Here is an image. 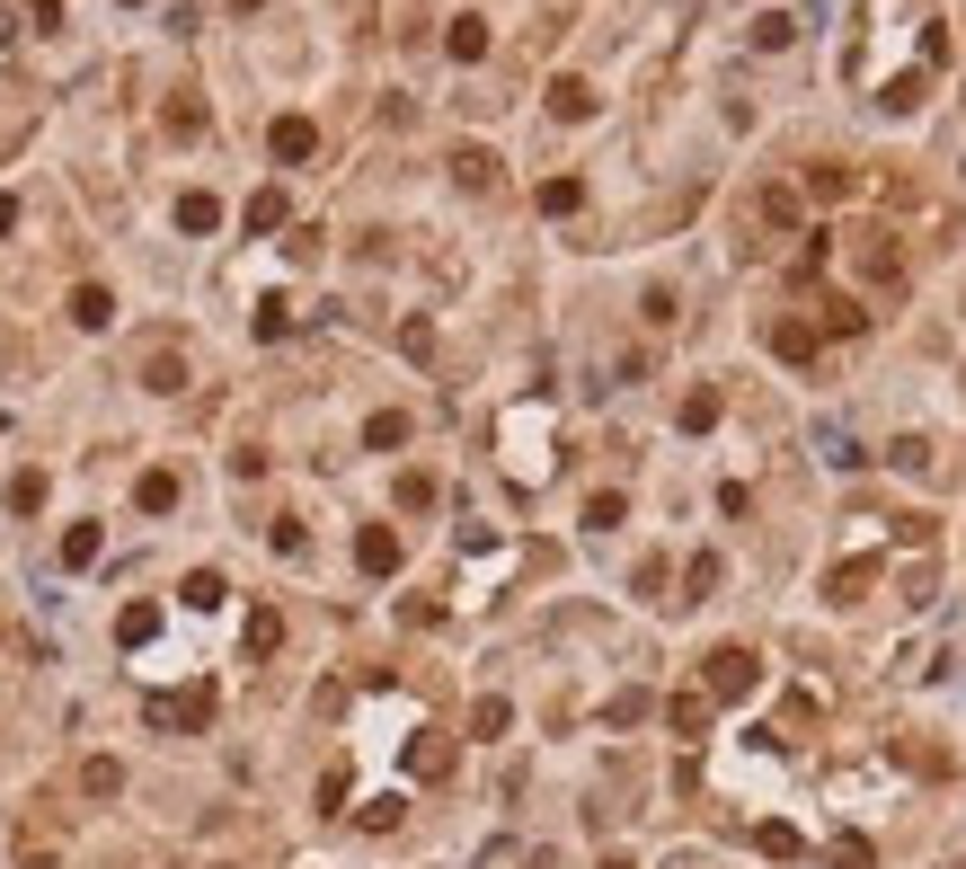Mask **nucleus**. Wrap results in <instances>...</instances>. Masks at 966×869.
<instances>
[{"mask_svg": "<svg viewBox=\"0 0 966 869\" xmlns=\"http://www.w3.org/2000/svg\"><path fill=\"white\" fill-rule=\"evenodd\" d=\"M763 692V656L753 648H710V701H753Z\"/></svg>", "mask_w": 966, "mask_h": 869, "instance_id": "nucleus-1", "label": "nucleus"}, {"mask_svg": "<svg viewBox=\"0 0 966 869\" xmlns=\"http://www.w3.org/2000/svg\"><path fill=\"white\" fill-rule=\"evenodd\" d=\"M214 719V684H195V692H160L152 701V727H204Z\"/></svg>", "mask_w": 966, "mask_h": 869, "instance_id": "nucleus-2", "label": "nucleus"}, {"mask_svg": "<svg viewBox=\"0 0 966 869\" xmlns=\"http://www.w3.org/2000/svg\"><path fill=\"white\" fill-rule=\"evenodd\" d=\"M266 152L285 160V169L311 160V152H319V124H311V116H275V124H266Z\"/></svg>", "mask_w": 966, "mask_h": 869, "instance_id": "nucleus-3", "label": "nucleus"}, {"mask_svg": "<svg viewBox=\"0 0 966 869\" xmlns=\"http://www.w3.org/2000/svg\"><path fill=\"white\" fill-rule=\"evenodd\" d=\"M355 568H364V577H390V568H399V532H390V523H364V532H355Z\"/></svg>", "mask_w": 966, "mask_h": 869, "instance_id": "nucleus-4", "label": "nucleus"}, {"mask_svg": "<svg viewBox=\"0 0 966 869\" xmlns=\"http://www.w3.org/2000/svg\"><path fill=\"white\" fill-rule=\"evenodd\" d=\"M444 53H452V62H479V53H488V19H470V10H461V19L444 27Z\"/></svg>", "mask_w": 966, "mask_h": 869, "instance_id": "nucleus-5", "label": "nucleus"}, {"mask_svg": "<svg viewBox=\"0 0 966 869\" xmlns=\"http://www.w3.org/2000/svg\"><path fill=\"white\" fill-rule=\"evenodd\" d=\"M550 116H568V124H585V116H594V89H585L577 72H559V81H550Z\"/></svg>", "mask_w": 966, "mask_h": 869, "instance_id": "nucleus-6", "label": "nucleus"}, {"mask_svg": "<svg viewBox=\"0 0 966 869\" xmlns=\"http://www.w3.org/2000/svg\"><path fill=\"white\" fill-rule=\"evenodd\" d=\"M133 506H143V515H169V506H178V471H143V480H133Z\"/></svg>", "mask_w": 966, "mask_h": 869, "instance_id": "nucleus-7", "label": "nucleus"}, {"mask_svg": "<svg viewBox=\"0 0 966 869\" xmlns=\"http://www.w3.org/2000/svg\"><path fill=\"white\" fill-rule=\"evenodd\" d=\"M665 727H674V737H701V727H710V692H683V701H665Z\"/></svg>", "mask_w": 966, "mask_h": 869, "instance_id": "nucleus-8", "label": "nucleus"}, {"mask_svg": "<svg viewBox=\"0 0 966 869\" xmlns=\"http://www.w3.org/2000/svg\"><path fill=\"white\" fill-rule=\"evenodd\" d=\"M116 639H124V648L160 639V604H124V613H116Z\"/></svg>", "mask_w": 966, "mask_h": 869, "instance_id": "nucleus-9", "label": "nucleus"}, {"mask_svg": "<svg viewBox=\"0 0 966 869\" xmlns=\"http://www.w3.org/2000/svg\"><path fill=\"white\" fill-rule=\"evenodd\" d=\"M753 852H763V860H798L807 843H798V825H781V817H772V825H753Z\"/></svg>", "mask_w": 966, "mask_h": 869, "instance_id": "nucleus-10", "label": "nucleus"}, {"mask_svg": "<svg viewBox=\"0 0 966 869\" xmlns=\"http://www.w3.org/2000/svg\"><path fill=\"white\" fill-rule=\"evenodd\" d=\"M178 231H222V205H214V195H178Z\"/></svg>", "mask_w": 966, "mask_h": 869, "instance_id": "nucleus-11", "label": "nucleus"}, {"mask_svg": "<svg viewBox=\"0 0 966 869\" xmlns=\"http://www.w3.org/2000/svg\"><path fill=\"white\" fill-rule=\"evenodd\" d=\"M72 319H81V328H107V319H116V293H107V285H81V293H72Z\"/></svg>", "mask_w": 966, "mask_h": 869, "instance_id": "nucleus-12", "label": "nucleus"}, {"mask_svg": "<svg viewBox=\"0 0 966 869\" xmlns=\"http://www.w3.org/2000/svg\"><path fill=\"white\" fill-rule=\"evenodd\" d=\"M81 789H89V798H116V789H124V763H116V755H89V763H81Z\"/></svg>", "mask_w": 966, "mask_h": 869, "instance_id": "nucleus-13", "label": "nucleus"}, {"mask_svg": "<svg viewBox=\"0 0 966 869\" xmlns=\"http://www.w3.org/2000/svg\"><path fill=\"white\" fill-rule=\"evenodd\" d=\"M275 648H285V613H249V656H275Z\"/></svg>", "mask_w": 966, "mask_h": 869, "instance_id": "nucleus-14", "label": "nucleus"}, {"mask_svg": "<svg viewBox=\"0 0 966 869\" xmlns=\"http://www.w3.org/2000/svg\"><path fill=\"white\" fill-rule=\"evenodd\" d=\"M585 205V178H541V214H577Z\"/></svg>", "mask_w": 966, "mask_h": 869, "instance_id": "nucleus-15", "label": "nucleus"}, {"mask_svg": "<svg viewBox=\"0 0 966 869\" xmlns=\"http://www.w3.org/2000/svg\"><path fill=\"white\" fill-rule=\"evenodd\" d=\"M249 231H285V186H257L249 195Z\"/></svg>", "mask_w": 966, "mask_h": 869, "instance_id": "nucleus-16", "label": "nucleus"}, {"mask_svg": "<svg viewBox=\"0 0 966 869\" xmlns=\"http://www.w3.org/2000/svg\"><path fill=\"white\" fill-rule=\"evenodd\" d=\"M107 542H98V523H72V532H62V568H89Z\"/></svg>", "mask_w": 966, "mask_h": 869, "instance_id": "nucleus-17", "label": "nucleus"}, {"mask_svg": "<svg viewBox=\"0 0 966 869\" xmlns=\"http://www.w3.org/2000/svg\"><path fill=\"white\" fill-rule=\"evenodd\" d=\"M364 444H373V452H399V444H408V418H399V409L364 418Z\"/></svg>", "mask_w": 966, "mask_h": 869, "instance_id": "nucleus-18", "label": "nucleus"}, {"mask_svg": "<svg viewBox=\"0 0 966 869\" xmlns=\"http://www.w3.org/2000/svg\"><path fill=\"white\" fill-rule=\"evenodd\" d=\"M719 426V390H692L683 399V435H710Z\"/></svg>", "mask_w": 966, "mask_h": 869, "instance_id": "nucleus-19", "label": "nucleus"}, {"mask_svg": "<svg viewBox=\"0 0 966 869\" xmlns=\"http://www.w3.org/2000/svg\"><path fill=\"white\" fill-rule=\"evenodd\" d=\"M506 727H515V710H506L497 692H488V701H479V710H470V737H506Z\"/></svg>", "mask_w": 966, "mask_h": 869, "instance_id": "nucleus-20", "label": "nucleus"}, {"mask_svg": "<svg viewBox=\"0 0 966 869\" xmlns=\"http://www.w3.org/2000/svg\"><path fill=\"white\" fill-rule=\"evenodd\" d=\"M683 586H692V594H683V604H710V594H719V551H701V559H692V577H683Z\"/></svg>", "mask_w": 966, "mask_h": 869, "instance_id": "nucleus-21", "label": "nucleus"}, {"mask_svg": "<svg viewBox=\"0 0 966 869\" xmlns=\"http://www.w3.org/2000/svg\"><path fill=\"white\" fill-rule=\"evenodd\" d=\"M772 347H781L789 364H807V355H816V328H798V319H781V328H772Z\"/></svg>", "mask_w": 966, "mask_h": 869, "instance_id": "nucleus-22", "label": "nucleus"}, {"mask_svg": "<svg viewBox=\"0 0 966 869\" xmlns=\"http://www.w3.org/2000/svg\"><path fill=\"white\" fill-rule=\"evenodd\" d=\"M452 178H461V186H488V178H497V160L470 143V152H452Z\"/></svg>", "mask_w": 966, "mask_h": 869, "instance_id": "nucleus-23", "label": "nucleus"}, {"mask_svg": "<svg viewBox=\"0 0 966 869\" xmlns=\"http://www.w3.org/2000/svg\"><path fill=\"white\" fill-rule=\"evenodd\" d=\"M620 515H630V497H620V488H603V497H585V523H594V532H612Z\"/></svg>", "mask_w": 966, "mask_h": 869, "instance_id": "nucleus-24", "label": "nucleus"}, {"mask_svg": "<svg viewBox=\"0 0 966 869\" xmlns=\"http://www.w3.org/2000/svg\"><path fill=\"white\" fill-rule=\"evenodd\" d=\"M222 594H231V586H222L214 568H195V577H186V604H195V613H214V604H222Z\"/></svg>", "mask_w": 966, "mask_h": 869, "instance_id": "nucleus-25", "label": "nucleus"}, {"mask_svg": "<svg viewBox=\"0 0 966 869\" xmlns=\"http://www.w3.org/2000/svg\"><path fill=\"white\" fill-rule=\"evenodd\" d=\"M824 860H834V869H878V852H869L860 834H834V852H824Z\"/></svg>", "mask_w": 966, "mask_h": 869, "instance_id": "nucleus-26", "label": "nucleus"}, {"mask_svg": "<svg viewBox=\"0 0 966 869\" xmlns=\"http://www.w3.org/2000/svg\"><path fill=\"white\" fill-rule=\"evenodd\" d=\"M36 506H45V471H19L10 480V515H36Z\"/></svg>", "mask_w": 966, "mask_h": 869, "instance_id": "nucleus-27", "label": "nucleus"}, {"mask_svg": "<svg viewBox=\"0 0 966 869\" xmlns=\"http://www.w3.org/2000/svg\"><path fill=\"white\" fill-rule=\"evenodd\" d=\"M789 36H798V27H789V19H781V10H763V19H753V45H763V53H781V45H789Z\"/></svg>", "mask_w": 966, "mask_h": 869, "instance_id": "nucleus-28", "label": "nucleus"}, {"mask_svg": "<svg viewBox=\"0 0 966 869\" xmlns=\"http://www.w3.org/2000/svg\"><path fill=\"white\" fill-rule=\"evenodd\" d=\"M143 382H152V390H186V364H178V355H152Z\"/></svg>", "mask_w": 966, "mask_h": 869, "instance_id": "nucleus-29", "label": "nucleus"}, {"mask_svg": "<svg viewBox=\"0 0 966 869\" xmlns=\"http://www.w3.org/2000/svg\"><path fill=\"white\" fill-rule=\"evenodd\" d=\"M878 107H895V116H914V107H922V81H914V72H905V81H886V98H878Z\"/></svg>", "mask_w": 966, "mask_h": 869, "instance_id": "nucleus-30", "label": "nucleus"}, {"mask_svg": "<svg viewBox=\"0 0 966 869\" xmlns=\"http://www.w3.org/2000/svg\"><path fill=\"white\" fill-rule=\"evenodd\" d=\"M869 577H878V568H869V559H852V568H834V604H852V594H860V586H869Z\"/></svg>", "mask_w": 966, "mask_h": 869, "instance_id": "nucleus-31", "label": "nucleus"}, {"mask_svg": "<svg viewBox=\"0 0 966 869\" xmlns=\"http://www.w3.org/2000/svg\"><path fill=\"white\" fill-rule=\"evenodd\" d=\"M408 763H418V772H444V763H452V746H444V737H418V746H408Z\"/></svg>", "mask_w": 966, "mask_h": 869, "instance_id": "nucleus-32", "label": "nucleus"}, {"mask_svg": "<svg viewBox=\"0 0 966 869\" xmlns=\"http://www.w3.org/2000/svg\"><path fill=\"white\" fill-rule=\"evenodd\" d=\"M895 542H905V551H931V515H895Z\"/></svg>", "mask_w": 966, "mask_h": 869, "instance_id": "nucleus-33", "label": "nucleus"}, {"mask_svg": "<svg viewBox=\"0 0 966 869\" xmlns=\"http://www.w3.org/2000/svg\"><path fill=\"white\" fill-rule=\"evenodd\" d=\"M603 719H612V727H639V719H648V692H620V701H612Z\"/></svg>", "mask_w": 966, "mask_h": 869, "instance_id": "nucleus-34", "label": "nucleus"}, {"mask_svg": "<svg viewBox=\"0 0 966 869\" xmlns=\"http://www.w3.org/2000/svg\"><path fill=\"white\" fill-rule=\"evenodd\" d=\"M169 133H204V107H195V98H169Z\"/></svg>", "mask_w": 966, "mask_h": 869, "instance_id": "nucleus-35", "label": "nucleus"}, {"mask_svg": "<svg viewBox=\"0 0 966 869\" xmlns=\"http://www.w3.org/2000/svg\"><path fill=\"white\" fill-rule=\"evenodd\" d=\"M19 231V195H0V240H10Z\"/></svg>", "mask_w": 966, "mask_h": 869, "instance_id": "nucleus-36", "label": "nucleus"}, {"mask_svg": "<svg viewBox=\"0 0 966 869\" xmlns=\"http://www.w3.org/2000/svg\"><path fill=\"white\" fill-rule=\"evenodd\" d=\"M594 869H630V860H594Z\"/></svg>", "mask_w": 966, "mask_h": 869, "instance_id": "nucleus-37", "label": "nucleus"}, {"mask_svg": "<svg viewBox=\"0 0 966 869\" xmlns=\"http://www.w3.org/2000/svg\"><path fill=\"white\" fill-rule=\"evenodd\" d=\"M27 869H53V860H45V852H36V860H27Z\"/></svg>", "mask_w": 966, "mask_h": 869, "instance_id": "nucleus-38", "label": "nucleus"}, {"mask_svg": "<svg viewBox=\"0 0 966 869\" xmlns=\"http://www.w3.org/2000/svg\"><path fill=\"white\" fill-rule=\"evenodd\" d=\"M231 10H257V0H231Z\"/></svg>", "mask_w": 966, "mask_h": 869, "instance_id": "nucleus-39", "label": "nucleus"}]
</instances>
